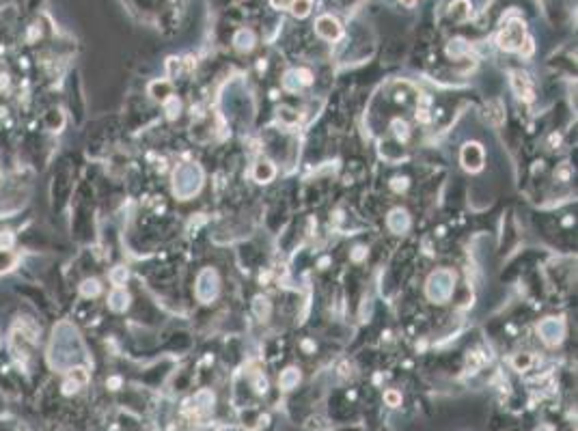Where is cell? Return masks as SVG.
Segmentation results:
<instances>
[{
    "label": "cell",
    "mask_w": 578,
    "mask_h": 431,
    "mask_svg": "<svg viewBox=\"0 0 578 431\" xmlns=\"http://www.w3.org/2000/svg\"><path fill=\"white\" fill-rule=\"evenodd\" d=\"M298 379H300V373H298L296 369H287L285 373L281 375V386H283L285 390H291L293 386L298 384Z\"/></svg>",
    "instance_id": "6da1fadb"
},
{
    "label": "cell",
    "mask_w": 578,
    "mask_h": 431,
    "mask_svg": "<svg viewBox=\"0 0 578 431\" xmlns=\"http://www.w3.org/2000/svg\"><path fill=\"white\" fill-rule=\"evenodd\" d=\"M384 401L391 405V408H397V405L401 403V395L397 393V390H386V393H384Z\"/></svg>",
    "instance_id": "7a4b0ae2"
}]
</instances>
